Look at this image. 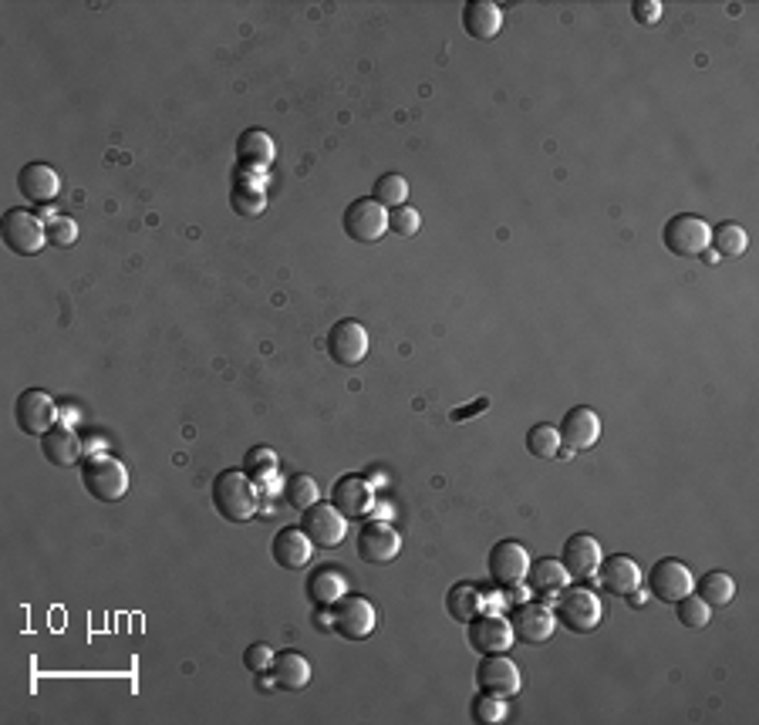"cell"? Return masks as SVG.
Segmentation results:
<instances>
[{
	"label": "cell",
	"mask_w": 759,
	"mask_h": 725,
	"mask_svg": "<svg viewBox=\"0 0 759 725\" xmlns=\"http://www.w3.org/2000/svg\"><path fill=\"white\" fill-rule=\"evenodd\" d=\"M719 257H743L746 247H749V236L739 223H722V226H712V244H709Z\"/></svg>",
	"instance_id": "obj_31"
},
{
	"label": "cell",
	"mask_w": 759,
	"mask_h": 725,
	"mask_svg": "<svg viewBox=\"0 0 759 725\" xmlns=\"http://www.w3.org/2000/svg\"><path fill=\"white\" fill-rule=\"evenodd\" d=\"M41 453L51 466H75L82 459V439L72 426H54L45 439H41Z\"/></svg>",
	"instance_id": "obj_24"
},
{
	"label": "cell",
	"mask_w": 759,
	"mask_h": 725,
	"mask_svg": "<svg viewBox=\"0 0 759 725\" xmlns=\"http://www.w3.org/2000/svg\"><path fill=\"white\" fill-rule=\"evenodd\" d=\"M473 718H476V722H482V725H497V722H503V718H506V705H503V699L479 692V696L473 699Z\"/></svg>",
	"instance_id": "obj_38"
},
{
	"label": "cell",
	"mask_w": 759,
	"mask_h": 725,
	"mask_svg": "<svg viewBox=\"0 0 759 725\" xmlns=\"http://www.w3.org/2000/svg\"><path fill=\"white\" fill-rule=\"evenodd\" d=\"M78 239V223L72 217H51L48 220V244L51 247H72Z\"/></svg>",
	"instance_id": "obj_40"
},
{
	"label": "cell",
	"mask_w": 759,
	"mask_h": 725,
	"mask_svg": "<svg viewBox=\"0 0 759 725\" xmlns=\"http://www.w3.org/2000/svg\"><path fill=\"white\" fill-rule=\"evenodd\" d=\"M632 14H635L638 24H648V27H651V24L662 21V4H659V0H635Z\"/></svg>",
	"instance_id": "obj_42"
},
{
	"label": "cell",
	"mask_w": 759,
	"mask_h": 725,
	"mask_svg": "<svg viewBox=\"0 0 759 725\" xmlns=\"http://www.w3.org/2000/svg\"><path fill=\"white\" fill-rule=\"evenodd\" d=\"M463 27L473 41H493L503 27V11L493 0H469L463 8Z\"/></svg>",
	"instance_id": "obj_23"
},
{
	"label": "cell",
	"mask_w": 759,
	"mask_h": 725,
	"mask_svg": "<svg viewBox=\"0 0 759 725\" xmlns=\"http://www.w3.org/2000/svg\"><path fill=\"white\" fill-rule=\"evenodd\" d=\"M648 591H651V598H659L665 604H675L685 594L696 591V577H693V570H688L682 561L662 557L659 564L651 567V574H648Z\"/></svg>",
	"instance_id": "obj_9"
},
{
	"label": "cell",
	"mask_w": 759,
	"mask_h": 725,
	"mask_svg": "<svg viewBox=\"0 0 759 725\" xmlns=\"http://www.w3.org/2000/svg\"><path fill=\"white\" fill-rule=\"evenodd\" d=\"M510 628H513V638L524 641V644H543L550 641V635H554L558 628V617L554 611H550L547 604H521L513 611L510 617Z\"/></svg>",
	"instance_id": "obj_17"
},
{
	"label": "cell",
	"mask_w": 759,
	"mask_h": 725,
	"mask_svg": "<svg viewBox=\"0 0 759 725\" xmlns=\"http://www.w3.org/2000/svg\"><path fill=\"white\" fill-rule=\"evenodd\" d=\"M270 675H273V685L284 688V692H301L310 681V662L301 651H281V654H273Z\"/></svg>",
	"instance_id": "obj_25"
},
{
	"label": "cell",
	"mask_w": 759,
	"mask_h": 725,
	"mask_svg": "<svg viewBox=\"0 0 759 725\" xmlns=\"http://www.w3.org/2000/svg\"><path fill=\"white\" fill-rule=\"evenodd\" d=\"M14 419H17V426H21V432H24V435H38V439H45V435L58 426L61 411H58V402H54L48 392H41V389H27V392H21V395H17Z\"/></svg>",
	"instance_id": "obj_7"
},
{
	"label": "cell",
	"mask_w": 759,
	"mask_h": 725,
	"mask_svg": "<svg viewBox=\"0 0 759 725\" xmlns=\"http://www.w3.org/2000/svg\"><path fill=\"white\" fill-rule=\"evenodd\" d=\"M236 156L240 162H247L254 169H267L273 162V156H278V149H273V139L267 132L260 128H247L244 135L236 139Z\"/></svg>",
	"instance_id": "obj_28"
},
{
	"label": "cell",
	"mask_w": 759,
	"mask_h": 725,
	"mask_svg": "<svg viewBox=\"0 0 759 725\" xmlns=\"http://www.w3.org/2000/svg\"><path fill=\"white\" fill-rule=\"evenodd\" d=\"M233 210L240 217H257L264 213V189L254 183H236L233 186Z\"/></svg>",
	"instance_id": "obj_37"
},
{
	"label": "cell",
	"mask_w": 759,
	"mask_h": 725,
	"mask_svg": "<svg viewBox=\"0 0 759 725\" xmlns=\"http://www.w3.org/2000/svg\"><path fill=\"white\" fill-rule=\"evenodd\" d=\"M0 236H4V247L17 257H34L41 254V247L48 244V223L30 213V210H8L4 220H0Z\"/></svg>",
	"instance_id": "obj_4"
},
{
	"label": "cell",
	"mask_w": 759,
	"mask_h": 725,
	"mask_svg": "<svg viewBox=\"0 0 759 725\" xmlns=\"http://www.w3.org/2000/svg\"><path fill=\"white\" fill-rule=\"evenodd\" d=\"M445 607H450V614L460 620V625H469V620L482 611V594L473 583H456L450 598H445Z\"/></svg>",
	"instance_id": "obj_30"
},
{
	"label": "cell",
	"mask_w": 759,
	"mask_h": 725,
	"mask_svg": "<svg viewBox=\"0 0 759 725\" xmlns=\"http://www.w3.org/2000/svg\"><path fill=\"white\" fill-rule=\"evenodd\" d=\"M301 530L310 537L315 546L331 550L344 540V533H348V520H344L331 503H315L310 509L301 513Z\"/></svg>",
	"instance_id": "obj_14"
},
{
	"label": "cell",
	"mask_w": 759,
	"mask_h": 725,
	"mask_svg": "<svg viewBox=\"0 0 759 725\" xmlns=\"http://www.w3.org/2000/svg\"><path fill=\"white\" fill-rule=\"evenodd\" d=\"M513 641H516L513 628H510V620L503 614L479 611L469 620V644L482 654V659H487V654H506Z\"/></svg>",
	"instance_id": "obj_15"
},
{
	"label": "cell",
	"mask_w": 759,
	"mask_h": 725,
	"mask_svg": "<svg viewBox=\"0 0 759 725\" xmlns=\"http://www.w3.org/2000/svg\"><path fill=\"white\" fill-rule=\"evenodd\" d=\"M476 685H479V692H487V696L510 699L524 688V678L516 662H510L506 654H487V662H479L476 668Z\"/></svg>",
	"instance_id": "obj_12"
},
{
	"label": "cell",
	"mask_w": 759,
	"mask_h": 725,
	"mask_svg": "<svg viewBox=\"0 0 759 725\" xmlns=\"http://www.w3.org/2000/svg\"><path fill=\"white\" fill-rule=\"evenodd\" d=\"M331 506L344 516V520H358V516H365L375 506V493L368 487V479H362L355 472L341 476L331 487Z\"/></svg>",
	"instance_id": "obj_19"
},
{
	"label": "cell",
	"mask_w": 759,
	"mask_h": 725,
	"mask_svg": "<svg viewBox=\"0 0 759 725\" xmlns=\"http://www.w3.org/2000/svg\"><path fill=\"white\" fill-rule=\"evenodd\" d=\"M561 432H558V426H547V422H540V426H534L530 432H527V448H530V456H537V459H554L558 453H561Z\"/></svg>",
	"instance_id": "obj_33"
},
{
	"label": "cell",
	"mask_w": 759,
	"mask_h": 725,
	"mask_svg": "<svg viewBox=\"0 0 759 725\" xmlns=\"http://www.w3.org/2000/svg\"><path fill=\"white\" fill-rule=\"evenodd\" d=\"M82 487L98 503H119L128 493V469L115 456H88L82 463Z\"/></svg>",
	"instance_id": "obj_2"
},
{
	"label": "cell",
	"mask_w": 759,
	"mask_h": 725,
	"mask_svg": "<svg viewBox=\"0 0 759 725\" xmlns=\"http://www.w3.org/2000/svg\"><path fill=\"white\" fill-rule=\"evenodd\" d=\"M402 554V533L392 524L368 520L358 530V557L365 564H392Z\"/></svg>",
	"instance_id": "obj_13"
},
{
	"label": "cell",
	"mask_w": 759,
	"mask_h": 725,
	"mask_svg": "<svg viewBox=\"0 0 759 725\" xmlns=\"http://www.w3.org/2000/svg\"><path fill=\"white\" fill-rule=\"evenodd\" d=\"M554 617L571 635H591L601 625L604 604L595 591H588V587H564L554 601Z\"/></svg>",
	"instance_id": "obj_3"
},
{
	"label": "cell",
	"mask_w": 759,
	"mask_h": 725,
	"mask_svg": "<svg viewBox=\"0 0 759 725\" xmlns=\"http://www.w3.org/2000/svg\"><path fill=\"white\" fill-rule=\"evenodd\" d=\"M284 500L294 506V509H310L315 503H321V490H318V482L310 479L307 472H297L287 479V487H284Z\"/></svg>",
	"instance_id": "obj_32"
},
{
	"label": "cell",
	"mask_w": 759,
	"mask_h": 725,
	"mask_svg": "<svg viewBox=\"0 0 759 725\" xmlns=\"http://www.w3.org/2000/svg\"><path fill=\"white\" fill-rule=\"evenodd\" d=\"M17 189H21V196L27 202L48 206L61 193V176H58V169H51L48 162H27L21 169V176H17Z\"/></svg>",
	"instance_id": "obj_21"
},
{
	"label": "cell",
	"mask_w": 759,
	"mask_h": 725,
	"mask_svg": "<svg viewBox=\"0 0 759 725\" xmlns=\"http://www.w3.org/2000/svg\"><path fill=\"white\" fill-rule=\"evenodd\" d=\"M487 567H490L493 583H500V587H521V583L527 580V570H530V554H527L524 543L500 540V543L490 550Z\"/></svg>",
	"instance_id": "obj_11"
},
{
	"label": "cell",
	"mask_w": 759,
	"mask_h": 725,
	"mask_svg": "<svg viewBox=\"0 0 759 725\" xmlns=\"http://www.w3.org/2000/svg\"><path fill=\"white\" fill-rule=\"evenodd\" d=\"M244 665H247L254 675H264V672H270V665H273V651H270L267 644H250V648L244 651Z\"/></svg>",
	"instance_id": "obj_41"
},
{
	"label": "cell",
	"mask_w": 759,
	"mask_h": 725,
	"mask_svg": "<svg viewBox=\"0 0 759 725\" xmlns=\"http://www.w3.org/2000/svg\"><path fill=\"white\" fill-rule=\"evenodd\" d=\"M604 561V550L591 533H574L564 550H561V564L571 574V580H591L598 577V567Z\"/></svg>",
	"instance_id": "obj_16"
},
{
	"label": "cell",
	"mask_w": 759,
	"mask_h": 725,
	"mask_svg": "<svg viewBox=\"0 0 759 725\" xmlns=\"http://www.w3.org/2000/svg\"><path fill=\"white\" fill-rule=\"evenodd\" d=\"M675 614H678V625L682 628H693V631H699V628H706L709 625V617H712V607L693 591V594H685L682 601H675Z\"/></svg>",
	"instance_id": "obj_36"
},
{
	"label": "cell",
	"mask_w": 759,
	"mask_h": 725,
	"mask_svg": "<svg viewBox=\"0 0 759 725\" xmlns=\"http://www.w3.org/2000/svg\"><path fill=\"white\" fill-rule=\"evenodd\" d=\"M567 580H571V574L564 570V564L561 561H554V557H543V561H537V564H530V570H527V587L534 594H543V598H550V594H561L564 587H567Z\"/></svg>",
	"instance_id": "obj_27"
},
{
	"label": "cell",
	"mask_w": 759,
	"mask_h": 725,
	"mask_svg": "<svg viewBox=\"0 0 759 725\" xmlns=\"http://www.w3.org/2000/svg\"><path fill=\"white\" fill-rule=\"evenodd\" d=\"M344 591H348V580H344V574L334 570V567H321V570L310 574V580H307V598H310V604L321 607V611L334 607L344 598Z\"/></svg>",
	"instance_id": "obj_26"
},
{
	"label": "cell",
	"mask_w": 759,
	"mask_h": 725,
	"mask_svg": "<svg viewBox=\"0 0 759 725\" xmlns=\"http://www.w3.org/2000/svg\"><path fill=\"white\" fill-rule=\"evenodd\" d=\"M244 472L257 482V490H260V482H267L270 476H278V453H273L270 445H254L247 459H244Z\"/></svg>",
	"instance_id": "obj_34"
},
{
	"label": "cell",
	"mask_w": 759,
	"mask_h": 725,
	"mask_svg": "<svg viewBox=\"0 0 759 725\" xmlns=\"http://www.w3.org/2000/svg\"><path fill=\"white\" fill-rule=\"evenodd\" d=\"M419 226H423V217H419V210H412L408 202L395 206V210L389 213V230L399 233V236H416Z\"/></svg>",
	"instance_id": "obj_39"
},
{
	"label": "cell",
	"mask_w": 759,
	"mask_h": 725,
	"mask_svg": "<svg viewBox=\"0 0 759 725\" xmlns=\"http://www.w3.org/2000/svg\"><path fill=\"white\" fill-rule=\"evenodd\" d=\"M328 355L341 368H355L368 355V331L355 318H344L328 331Z\"/></svg>",
	"instance_id": "obj_10"
},
{
	"label": "cell",
	"mask_w": 759,
	"mask_h": 725,
	"mask_svg": "<svg viewBox=\"0 0 759 725\" xmlns=\"http://www.w3.org/2000/svg\"><path fill=\"white\" fill-rule=\"evenodd\" d=\"M558 432H561V442L571 448V453H584V448H595L598 439H601V416L588 405H577L561 419Z\"/></svg>",
	"instance_id": "obj_18"
},
{
	"label": "cell",
	"mask_w": 759,
	"mask_h": 725,
	"mask_svg": "<svg viewBox=\"0 0 759 725\" xmlns=\"http://www.w3.org/2000/svg\"><path fill=\"white\" fill-rule=\"evenodd\" d=\"M344 233L358 244H378L389 233V210L375 199H355L344 210Z\"/></svg>",
	"instance_id": "obj_8"
},
{
	"label": "cell",
	"mask_w": 759,
	"mask_h": 725,
	"mask_svg": "<svg viewBox=\"0 0 759 725\" xmlns=\"http://www.w3.org/2000/svg\"><path fill=\"white\" fill-rule=\"evenodd\" d=\"M662 239L672 257H702L712 244V226L702 217L678 213L665 223Z\"/></svg>",
	"instance_id": "obj_5"
},
{
	"label": "cell",
	"mask_w": 759,
	"mask_h": 725,
	"mask_svg": "<svg viewBox=\"0 0 759 725\" xmlns=\"http://www.w3.org/2000/svg\"><path fill=\"white\" fill-rule=\"evenodd\" d=\"M378 625L375 604L362 594H344L334 607H331V628L344 638V641H365Z\"/></svg>",
	"instance_id": "obj_6"
},
{
	"label": "cell",
	"mask_w": 759,
	"mask_h": 725,
	"mask_svg": "<svg viewBox=\"0 0 759 725\" xmlns=\"http://www.w3.org/2000/svg\"><path fill=\"white\" fill-rule=\"evenodd\" d=\"M696 591L709 607H726L736 598V580L730 574H722V570H712L702 580H696Z\"/></svg>",
	"instance_id": "obj_29"
},
{
	"label": "cell",
	"mask_w": 759,
	"mask_h": 725,
	"mask_svg": "<svg viewBox=\"0 0 759 725\" xmlns=\"http://www.w3.org/2000/svg\"><path fill=\"white\" fill-rule=\"evenodd\" d=\"M375 202H382L385 210H395V206H405L408 202V180L399 176V172H385L382 180L375 183Z\"/></svg>",
	"instance_id": "obj_35"
},
{
	"label": "cell",
	"mask_w": 759,
	"mask_h": 725,
	"mask_svg": "<svg viewBox=\"0 0 759 725\" xmlns=\"http://www.w3.org/2000/svg\"><path fill=\"white\" fill-rule=\"evenodd\" d=\"M213 506L223 520L230 524H247L260 506L257 482L244 469H223L213 479Z\"/></svg>",
	"instance_id": "obj_1"
},
{
	"label": "cell",
	"mask_w": 759,
	"mask_h": 725,
	"mask_svg": "<svg viewBox=\"0 0 759 725\" xmlns=\"http://www.w3.org/2000/svg\"><path fill=\"white\" fill-rule=\"evenodd\" d=\"M315 620H318V625H321V628H331V611H328V614H318Z\"/></svg>",
	"instance_id": "obj_43"
},
{
	"label": "cell",
	"mask_w": 759,
	"mask_h": 725,
	"mask_svg": "<svg viewBox=\"0 0 759 725\" xmlns=\"http://www.w3.org/2000/svg\"><path fill=\"white\" fill-rule=\"evenodd\" d=\"M598 574H601L604 591L614 594V598H632V594H638V587L645 583L641 567L632 557H625V554L604 557L601 567H598Z\"/></svg>",
	"instance_id": "obj_22"
},
{
	"label": "cell",
	"mask_w": 759,
	"mask_h": 725,
	"mask_svg": "<svg viewBox=\"0 0 759 725\" xmlns=\"http://www.w3.org/2000/svg\"><path fill=\"white\" fill-rule=\"evenodd\" d=\"M270 554H273V564L278 567L301 570L310 564V557H315V543H310V537L301 527H284V530L273 533Z\"/></svg>",
	"instance_id": "obj_20"
}]
</instances>
